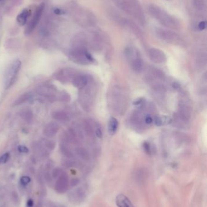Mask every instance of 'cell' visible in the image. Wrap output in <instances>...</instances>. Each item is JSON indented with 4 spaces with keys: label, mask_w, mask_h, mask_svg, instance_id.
<instances>
[{
    "label": "cell",
    "mask_w": 207,
    "mask_h": 207,
    "mask_svg": "<svg viewBox=\"0 0 207 207\" xmlns=\"http://www.w3.org/2000/svg\"><path fill=\"white\" fill-rule=\"evenodd\" d=\"M151 15L159 21L162 25L172 29H178L180 26L179 22L166 12L155 5H151L148 7Z\"/></svg>",
    "instance_id": "cell-1"
},
{
    "label": "cell",
    "mask_w": 207,
    "mask_h": 207,
    "mask_svg": "<svg viewBox=\"0 0 207 207\" xmlns=\"http://www.w3.org/2000/svg\"><path fill=\"white\" fill-rule=\"evenodd\" d=\"M21 63L20 60H15L7 68L4 75V88L9 89L14 84L18 72L21 68Z\"/></svg>",
    "instance_id": "cell-2"
},
{
    "label": "cell",
    "mask_w": 207,
    "mask_h": 207,
    "mask_svg": "<svg viewBox=\"0 0 207 207\" xmlns=\"http://www.w3.org/2000/svg\"><path fill=\"white\" fill-rule=\"evenodd\" d=\"M72 57L78 63L89 64L94 61V59L91 54L84 48H79L73 51Z\"/></svg>",
    "instance_id": "cell-3"
},
{
    "label": "cell",
    "mask_w": 207,
    "mask_h": 207,
    "mask_svg": "<svg viewBox=\"0 0 207 207\" xmlns=\"http://www.w3.org/2000/svg\"><path fill=\"white\" fill-rule=\"evenodd\" d=\"M45 3H41L36 9L35 13L34 14V17L32 18V20L29 23V24L28 25L26 30H25V33L26 34H30L34 30V29L36 27V26H37V24L40 20V18L42 16V12H43L44 9H45Z\"/></svg>",
    "instance_id": "cell-4"
},
{
    "label": "cell",
    "mask_w": 207,
    "mask_h": 207,
    "mask_svg": "<svg viewBox=\"0 0 207 207\" xmlns=\"http://www.w3.org/2000/svg\"><path fill=\"white\" fill-rule=\"evenodd\" d=\"M156 35L162 40L168 42H174L178 40V36L169 30L159 29L156 30Z\"/></svg>",
    "instance_id": "cell-5"
},
{
    "label": "cell",
    "mask_w": 207,
    "mask_h": 207,
    "mask_svg": "<svg viewBox=\"0 0 207 207\" xmlns=\"http://www.w3.org/2000/svg\"><path fill=\"white\" fill-rule=\"evenodd\" d=\"M149 57L153 62L160 64L166 61V55L161 50L156 48H152L149 50Z\"/></svg>",
    "instance_id": "cell-6"
},
{
    "label": "cell",
    "mask_w": 207,
    "mask_h": 207,
    "mask_svg": "<svg viewBox=\"0 0 207 207\" xmlns=\"http://www.w3.org/2000/svg\"><path fill=\"white\" fill-rule=\"evenodd\" d=\"M88 82V78L87 76L80 75H77L73 79V84L78 89H83L86 86Z\"/></svg>",
    "instance_id": "cell-7"
},
{
    "label": "cell",
    "mask_w": 207,
    "mask_h": 207,
    "mask_svg": "<svg viewBox=\"0 0 207 207\" xmlns=\"http://www.w3.org/2000/svg\"><path fill=\"white\" fill-rule=\"evenodd\" d=\"M172 119L168 116L165 115H157L154 118L153 123L157 126H164L171 124Z\"/></svg>",
    "instance_id": "cell-8"
},
{
    "label": "cell",
    "mask_w": 207,
    "mask_h": 207,
    "mask_svg": "<svg viewBox=\"0 0 207 207\" xmlns=\"http://www.w3.org/2000/svg\"><path fill=\"white\" fill-rule=\"evenodd\" d=\"M118 207H134L130 200L123 194H119L115 199Z\"/></svg>",
    "instance_id": "cell-9"
},
{
    "label": "cell",
    "mask_w": 207,
    "mask_h": 207,
    "mask_svg": "<svg viewBox=\"0 0 207 207\" xmlns=\"http://www.w3.org/2000/svg\"><path fill=\"white\" fill-rule=\"evenodd\" d=\"M31 11L28 9H24L21 13L18 15L16 16V21L20 26H23L26 24L28 18L29 17Z\"/></svg>",
    "instance_id": "cell-10"
},
{
    "label": "cell",
    "mask_w": 207,
    "mask_h": 207,
    "mask_svg": "<svg viewBox=\"0 0 207 207\" xmlns=\"http://www.w3.org/2000/svg\"><path fill=\"white\" fill-rule=\"evenodd\" d=\"M131 67L134 71L136 72H141L143 67V63L141 58L136 57L131 59Z\"/></svg>",
    "instance_id": "cell-11"
},
{
    "label": "cell",
    "mask_w": 207,
    "mask_h": 207,
    "mask_svg": "<svg viewBox=\"0 0 207 207\" xmlns=\"http://www.w3.org/2000/svg\"><path fill=\"white\" fill-rule=\"evenodd\" d=\"M119 127V122L115 118H111L108 122V133L110 135H114L116 133Z\"/></svg>",
    "instance_id": "cell-12"
},
{
    "label": "cell",
    "mask_w": 207,
    "mask_h": 207,
    "mask_svg": "<svg viewBox=\"0 0 207 207\" xmlns=\"http://www.w3.org/2000/svg\"><path fill=\"white\" fill-rule=\"evenodd\" d=\"M58 127L56 124H50L47 125L44 130L45 135L47 136H52L57 133Z\"/></svg>",
    "instance_id": "cell-13"
},
{
    "label": "cell",
    "mask_w": 207,
    "mask_h": 207,
    "mask_svg": "<svg viewBox=\"0 0 207 207\" xmlns=\"http://www.w3.org/2000/svg\"><path fill=\"white\" fill-rule=\"evenodd\" d=\"M53 117L55 118V119H56L58 121H66L67 119H68V114H67L66 113L64 112H56V113H53Z\"/></svg>",
    "instance_id": "cell-14"
},
{
    "label": "cell",
    "mask_w": 207,
    "mask_h": 207,
    "mask_svg": "<svg viewBox=\"0 0 207 207\" xmlns=\"http://www.w3.org/2000/svg\"><path fill=\"white\" fill-rule=\"evenodd\" d=\"M194 5L199 10H202L205 7V3L203 0H194Z\"/></svg>",
    "instance_id": "cell-15"
},
{
    "label": "cell",
    "mask_w": 207,
    "mask_h": 207,
    "mask_svg": "<svg viewBox=\"0 0 207 207\" xmlns=\"http://www.w3.org/2000/svg\"><path fill=\"white\" fill-rule=\"evenodd\" d=\"M143 122H144V124L145 125H150L153 123L154 119L151 116V115L149 114H147L145 116Z\"/></svg>",
    "instance_id": "cell-16"
},
{
    "label": "cell",
    "mask_w": 207,
    "mask_h": 207,
    "mask_svg": "<svg viewBox=\"0 0 207 207\" xmlns=\"http://www.w3.org/2000/svg\"><path fill=\"white\" fill-rule=\"evenodd\" d=\"M143 148L144 151L147 153L148 155H150L151 154V146L150 144L147 142H145L143 144Z\"/></svg>",
    "instance_id": "cell-17"
},
{
    "label": "cell",
    "mask_w": 207,
    "mask_h": 207,
    "mask_svg": "<svg viewBox=\"0 0 207 207\" xmlns=\"http://www.w3.org/2000/svg\"><path fill=\"white\" fill-rule=\"evenodd\" d=\"M9 158V154L8 153H6L0 157V164H3L7 162Z\"/></svg>",
    "instance_id": "cell-18"
},
{
    "label": "cell",
    "mask_w": 207,
    "mask_h": 207,
    "mask_svg": "<svg viewBox=\"0 0 207 207\" xmlns=\"http://www.w3.org/2000/svg\"><path fill=\"white\" fill-rule=\"evenodd\" d=\"M20 181L21 183L23 185H27L30 182V178L29 177V176H23V177L21 178Z\"/></svg>",
    "instance_id": "cell-19"
},
{
    "label": "cell",
    "mask_w": 207,
    "mask_h": 207,
    "mask_svg": "<svg viewBox=\"0 0 207 207\" xmlns=\"http://www.w3.org/2000/svg\"><path fill=\"white\" fill-rule=\"evenodd\" d=\"M18 150L20 153H27L29 150L28 148L26 147V146L24 145H20L18 147Z\"/></svg>",
    "instance_id": "cell-20"
},
{
    "label": "cell",
    "mask_w": 207,
    "mask_h": 207,
    "mask_svg": "<svg viewBox=\"0 0 207 207\" xmlns=\"http://www.w3.org/2000/svg\"><path fill=\"white\" fill-rule=\"evenodd\" d=\"M53 13L57 15H64L65 14V12L62 9H60L58 8H55L53 9Z\"/></svg>",
    "instance_id": "cell-21"
},
{
    "label": "cell",
    "mask_w": 207,
    "mask_h": 207,
    "mask_svg": "<svg viewBox=\"0 0 207 207\" xmlns=\"http://www.w3.org/2000/svg\"><path fill=\"white\" fill-rule=\"evenodd\" d=\"M206 22L205 21H200L199 24V26H198V27H199V29L200 30H204L206 29Z\"/></svg>",
    "instance_id": "cell-22"
},
{
    "label": "cell",
    "mask_w": 207,
    "mask_h": 207,
    "mask_svg": "<svg viewBox=\"0 0 207 207\" xmlns=\"http://www.w3.org/2000/svg\"><path fill=\"white\" fill-rule=\"evenodd\" d=\"M95 135L97 138H102V136H103V133H102V131H101V128L100 127H98L97 129L95 130Z\"/></svg>",
    "instance_id": "cell-23"
},
{
    "label": "cell",
    "mask_w": 207,
    "mask_h": 207,
    "mask_svg": "<svg viewBox=\"0 0 207 207\" xmlns=\"http://www.w3.org/2000/svg\"><path fill=\"white\" fill-rule=\"evenodd\" d=\"M144 99H142V98H138V99H137L135 101H134L133 102V104L135 105V106H138V105H141V104H142V103H144Z\"/></svg>",
    "instance_id": "cell-24"
},
{
    "label": "cell",
    "mask_w": 207,
    "mask_h": 207,
    "mask_svg": "<svg viewBox=\"0 0 207 207\" xmlns=\"http://www.w3.org/2000/svg\"><path fill=\"white\" fill-rule=\"evenodd\" d=\"M27 205L28 207H32L34 205V201L32 199L28 200V201L27 202Z\"/></svg>",
    "instance_id": "cell-25"
},
{
    "label": "cell",
    "mask_w": 207,
    "mask_h": 207,
    "mask_svg": "<svg viewBox=\"0 0 207 207\" xmlns=\"http://www.w3.org/2000/svg\"><path fill=\"white\" fill-rule=\"evenodd\" d=\"M78 182H79V180H78L75 179V180H73V181L72 182V185L75 186V185H76L78 184Z\"/></svg>",
    "instance_id": "cell-26"
},
{
    "label": "cell",
    "mask_w": 207,
    "mask_h": 207,
    "mask_svg": "<svg viewBox=\"0 0 207 207\" xmlns=\"http://www.w3.org/2000/svg\"><path fill=\"white\" fill-rule=\"evenodd\" d=\"M0 1H2V0H0Z\"/></svg>",
    "instance_id": "cell-27"
}]
</instances>
